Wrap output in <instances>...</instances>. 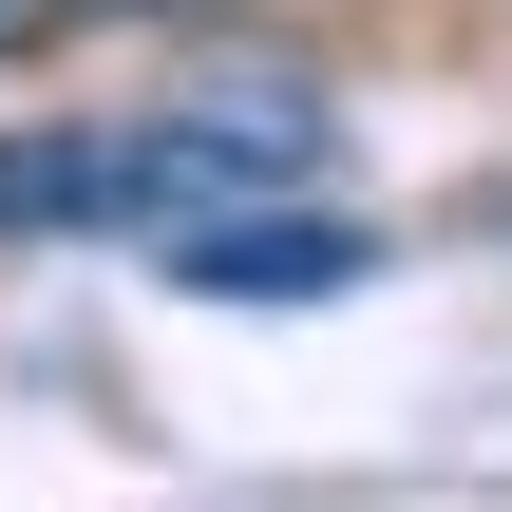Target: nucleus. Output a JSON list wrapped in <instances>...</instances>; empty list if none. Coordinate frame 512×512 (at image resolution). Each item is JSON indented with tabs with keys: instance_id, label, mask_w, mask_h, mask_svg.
I'll use <instances>...</instances> for the list:
<instances>
[{
	"instance_id": "nucleus-2",
	"label": "nucleus",
	"mask_w": 512,
	"mask_h": 512,
	"mask_svg": "<svg viewBox=\"0 0 512 512\" xmlns=\"http://www.w3.org/2000/svg\"><path fill=\"white\" fill-rule=\"evenodd\" d=\"M57 19H76V0H0V57H19V38H57Z\"/></svg>"
},
{
	"instance_id": "nucleus-1",
	"label": "nucleus",
	"mask_w": 512,
	"mask_h": 512,
	"mask_svg": "<svg viewBox=\"0 0 512 512\" xmlns=\"http://www.w3.org/2000/svg\"><path fill=\"white\" fill-rule=\"evenodd\" d=\"M361 266H380L361 228H323V209H266V190L171 228V285H190V304H342Z\"/></svg>"
},
{
	"instance_id": "nucleus-3",
	"label": "nucleus",
	"mask_w": 512,
	"mask_h": 512,
	"mask_svg": "<svg viewBox=\"0 0 512 512\" xmlns=\"http://www.w3.org/2000/svg\"><path fill=\"white\" fill-rule=\"evenodd\" d=\"M76 19H95V0H76Z\"/></svg>"
}]
</instances>
